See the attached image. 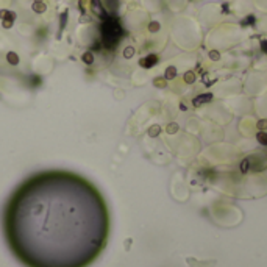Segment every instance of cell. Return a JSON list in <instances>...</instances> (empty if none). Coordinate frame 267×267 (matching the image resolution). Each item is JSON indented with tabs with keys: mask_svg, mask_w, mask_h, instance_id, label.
<instances>
[{
	"mask_svg": "<svg viewBox=\"0 0 267 267\" xmlns=\"http://www.w3.org/2000/svg\"><path fill=\"white\" fill-rule=\"evenodd\" d=\"M13 25H14V20H11V19H3V20H2V27L6 28V30L11 28Z\"/></svg>",
	"mask_w": 267,
	"mask_h": 267,
	"instance_id": "d6986e66",
	"label": "cell"
},
{
	"mask_svg": "<svg viewBox=\"0 0 267 267\" xmlns=\"http://www.w3.org/2000/svg\"><path fill=\"white\" fill-rule=\"evenodd\" d=\"M183 80H184V83H186V85H194V83H195V80H197V75H195V72H194V70H187V72H184Z\"/></svg>",
	"mask_w": 267,
	"mask_h": 267,
	"instance_id": "5b68a950",
	"label": "cell"
},
{
	"mask_svg": "<svg viewBox=\"0 0 267 267\" xmlns=\"http://www.w3.org/2000/svg\"><path fill=\"white\" fill-rule=\"evenodd\" d=\"M81 61L86 64V66H91V64H94V53L88 50V52H85L83 55H81Z\"/></svg>",
	"mask_w": 267,
	"mask_h": 267,
	"instance_id": "9c48e42d",
	"label": "cell"
},
{
	"mask_svg": "<svg viewBox=\"0 0 267 267\" xmlns=\"http://www.w3.org/2000/svg\"><path fill=\"white\" fill-rule=\"evenodd\" d=\"M35 2H44V0H35Z\"/></svg>",
	"mask_w": 267,
	"mask_h": 267,
	"instance_id": "484cf974",
	"label": "cell"
},
{
	"mask_svg": "<svg viewBox=\"0 0 267 267\" xmlns=\"http://www.w3.org/2000/svg\"><path fill=\"white\" fill-rule=\"evenodd\" d=\"M134 53H136V50H134V47H131V45H128V47H125L124 48V58L125 59H130V58H133L134 56Z\"/></svg>",
	"mask_w": 267,
	"mask_h": 267,
	"instance_id": "4fadbf2b",
	"label": "cell"
},
{
	"mask_svg": "<svg viewBox=\"0 0 267 267\" xmlns=\"http://www.w3.org/2000/svg\"><path fill=\"white\" fill-rule=\"evenodd\" d=\"M211 100H213V94H211V92H205V94L197 95V97L192 100V105H194V106H202L203 103H208V102H211Z\"/></svg>",
	"mask_w": 267,
	"mask_h": 267,
	"instance_id": "3957f363",
	"label": "cell"
},
{
	"mask_svg": "<svg viewBox=\"0 0 267 267\" xmlns=\"http://www.w3.org/2000/svg\"><path fill=\"white\" fill-rule=\"evenodd\" d=\"M248 166H250L248 159H244V161H241V172H247V170H248Z\"/></svg>",
	"mask_w": 267,
	"mask_h": 267,
	"instance_id": "ffe728a7",
	"label": "cell"
},
{
	"mask_svg": "<svg viewBox=\"0 0 267 267\" xmlns=\"http://www.w3.org/2000/svg\"><path fill=\"white\" fill-rule=\"evenodd\" d=\"M91 8H92V11H94L98 17H106V13H105L100 0H91Z\"/></svg>",
	"mask_w": 267,
	"mask_h": 267,
	"instance_id": "277c9868",
	"label": "cell"
},
{
	"mask_svg": "<svg viewBox=\"0 0 267 267\" xmlns=\"http://www.w3.org/2000/svg\"><path fill=\"white\" fill-rule=\"evenodd\" d=\"M6 13H8V9H0V19H5Z\"/></svg>",
	"mask_w": 267,
	"mask_h": 267,
	"instance_id": "cb8c5ba5",
	"label": "cell"
},
{
	"mask_svg": "<svg viewBox=\"0 0 267 267\" xmlns=\"http://www.w3.org/2000/svg\"><path fill=\"white\" fill-rule=\"evenodd\" d=\"M153 86H156V88H166L167 86V80L164 78V77H158V78H155L153 80Z\"/></svg>",
	"mask_w": 267,
	"mask_h": 267,
	"instance_id": "7c38bea8",
	"label": "cell"
},
{
	"mask_svg": "<svg viewBox=\"0 0 267 267\" xmlns=\"http://www.w3.org/2000/svg\"><path fill=\"white\" fill-rule=\"evenodd\" d=\"M31 9H33L36 14H42V13H45L47 6H45L44 2H35V3L31 5Z\"/></svg>",
	"mask_w": 267,
	"mask_h": 267,
	"instance_id": "ba28073f",
	"label": "cell"
},
{
	"mask_svg": "<svg viewBox=\"0 0 267 267\" xmlns=\"http://www.w3.org/2000/svg\"><path fill=\"white\" fill-rule=\"evenodd\" d=\"M256 141H258L261 145H267V133L266 131H258V133H256Z\"/></svg>",
	"mask_w": 267,
	"mask_h": 267,
	"instance_id": "5bb4252c",
	"label": "cell"
},
{
	"mask_svg": "<svg viewBox=\"0 0 267 267\" xmlns=\"http://www.w3.org/2000/svg\"><path fill=\"white\" fill-rule=\"evenodd\" d=\"M256 128H258L259 131H266V130H267V119H261V120H258Z\"/></svg>",
	"mask_w": 267,
	"mask_h": 267,
	"instance_id": "ac0fdd59",
	"label": "cell"
},
{
	"mask_svg": "<svg viewBox=\"0 0 267 267\" xmlns=\"http://www.w3.org/2000/svg\"><path fill=\"white\" fill-rule=\"evenodd\" d=\"M180 109H181V111H186V109H187V106H186L184 103H180Z\"/></svg>",
	"mask_w": 267,
	"mask_h": 267,
	"instance_id": "d4e9b609",
	"label": "cell"
},
{
	"mask_svg": "<svg viewBox=\"0 0 267 267\" xmlns=\"http://www.w3.org/2000/svg\"><path fill=\"white\" fill-rule=\"evenodd\" d=\"M5 19H11V20H16V13L14 11H8L6 13V16H5ZM3 20V19H2Z\"/></svg>",
	"mask_w": 267,
	"mask_h": 267,
	"instance_id": "44dd1931",
	"label": "cell"
},
{
	"mask_svg": "<svg viewBox=\"0 0 267 267\" xmlns=\"http://www.w3.org/2000/svg\"><path fill=\"white\" fill-rule=\"evenodd\" d=\"M158 61H159V56L156 53H150V55H147V56L139 59V66L142 69H152L153 66L158 64Z\"/></svg>",
	"mask_w": 267,
	"mask_h": 267,
	"instance_id": "7a4b0ae2",
	"label": "cell"
},
{
	"mask_svg": "<svg viewBox=\"0 0 267 267\" xmlns=\"http://www.w3.org/2000/svg\"><path fill=\"white\" fill-rule=\"evenodd\" d=\"M6 61H8V64H11V66H17V64H19V55H17L16 52H8V53H6Z\"/></svg>",
	"mask_w": 267,
	"mask_h": 267,
	"instance_id": "8992f818",
	"label": "cell"
},
{
	"mask_svg": "<svg viewBox=\"0 0 267 267\" xmlns=\"http://www.w3.org/2000/svg\"><path fill=\"white\" fill-rule=\"evenodd\" d=\"M161 127L159 125H152L150 128H148V131H147V134L150 136V137H158L159 134H161Z\"/></svg>",
	"mask_w": 267,
	"mask_h": 267,
	"instance_id": "30bf717a",
	"label": "cell"
},
{
	"mask_svg": "<svg viewBox=\"0 0 267 267\" xmlns=\"http://www.w3.org/2000/svg\"><path fill=\"white\" fill-rule=\"evenodd\" d=\"M261 48H263V52H266L267 53V39L261 41Z\"/></svg>",
	"mask_w": 267,
	"mask_h": 267,
	"instance_id": "7402d4cb",
	"label": "cell"
},
{
	"mask_svg": "<svg viewBox=\"0 0 267 267\" xmlns=\"http://www.w3.org/2000/svg\"><path fill=\"white\" fill-rule=\"evenodd\" d=\"M177 77V67L175 66H169L166 70H164V78L169 81V80H174Z\"/></svg>",
	"mask_w": 267,
	"mask_h": 267,
	"instance_id": "52a82bcc",
	"label": "cell"
},
{
	"mask_svg": "<svg viewBox=\"0 0 267 267\" xmlns=\"http://www.w3.org/2000/svg\"><path fill=\"white\" fill-rule=\"evenodd\" d=\"M2 225L9 250L25 267H88L106 247L109 211L86 178L44 170L9 195Z\"/></svg>",
	"mask_w": 267,
	"mask_h": 267,
	"instance_id": "6da1fadb",
	"label": "cell"
},
{
	"mask_svg": "<svg viewBox=\"0 0 267 267\" xmlns=\"http://www.w3.org/2000/svg\"><path fill=\"white\" fill-rule=\"evenodd\" d=\"M89 20H91V19H89V16H85V14H83V16H81V19H80V22H83V24H85V22H89Z\"/></svg>",
	"mask_w": 267,
	"mask_h": 267,
	"instance_id": "603a6c76",
	"label": "cell"
},
{
	"mask_svg": "<svg viewBox=\"0 0 267 267\" xmlns=\"http://www.w3.org/2000/svg\"><path fill=\"white\" fill-rule=\"evenodd\" d=\"M66 22H67V9H64V13H63L61 17H59V30H64Z\"/></svg>",
	"mask_w": 267,
	"mask_h": 267,
	"instance_id": "2e32d148",
	"label": "cell"
},
{
	"mask_svg": "<svg viewBox=\"0 0 267 267\" xmlns=\"http://www.w3.org/2000/svg\"><path fill=\"white\" fill-rule=\"evenodd\" d=\"M178 130H180V125L177 122H170V124L166 125V133L167 134H175Z\"/></svg>",
	"mask_w": 267,
	"mask_h": 267,
	"instance_id": "8fae6325",
	"label": "cell"
},
{
	"mask_svg": "<svg viewBox=\"0 0 267 267\" xmlns=\"http://www.w3.org/2000/svg\"><path fill=\"white\" fill-rule=\"evenodd\" d=\"M159 28H161V25H159L158 20H152L148 24V31L150 33H156V31H159Z\"/></svg>",
	"mask_w": 267,
	"mask_h": 267,
	"instance_id": "9a60e30c",
	"label": "cell"
},
{
	"mask_svg": "<svg viewBox=\"0 0 267 267\" xmlns=\"http://www.w3.org/2000/svg\"><path fill=\"white\" fill-rule=\"evenodd\" d=\"M208 56H209L211 61H219V59H220V52H219V50H209Z\"/></svg>",
	"mask_w": 267,
	"mask_h": 267,
	"instance_id": "e0dca14e",
	"label": "cell"
}]
</instances>
